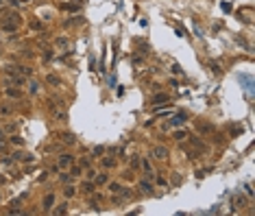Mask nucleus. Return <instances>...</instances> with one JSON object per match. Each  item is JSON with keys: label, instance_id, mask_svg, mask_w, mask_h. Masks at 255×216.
I'll return each mask as SVG.
<instances>
[{"label": "nucleus", "instance_id": "0eeeda50", "mask_svg": "<svg viewBox=\"0 0 255 216\" xmlns=\"http://www.w3.org/2000/svg\"><path fill=\"white\" fill-rule=\"evenodd\" d=\"M46 81H48L53 87H59V85H61V79H59L57 74H48V76H46Z\"/></svg>", "mask_w": 255, "mask_h": 216}, {"label": "nucleus", "instance_id": "423d86ee", "mask_svg": "<svg viewBox=\"0 0 255 216\" xmlns=\"http://www.w3.org/2000/svg\"><path fill=\"white\" fill-rule=\"evenodd\" d=\"M185 120H188V118H185L183 114H177V116H174L172 120H170V125H172V127H181V125H183Z\"/></svg>", "mask_w": 255, "mask_h": 216}, {"label": "nucleus", "instance_id": "5701e85b", "mask_svg": "<svg viewBox=\"0 0 255 216\" xmlns=\"http://www.w3.org/2000/svg\"><path fill=\"white\" fill-rule=\"evenodd\" d=\"M244 190H247V194H249V196H253V188L249 186V183H247V186H244Z\"/></svg>", "mask_w": 255, "mask_h": 216}, {"label": "nucleus", "instance_id": "20e7f679", "mask_svg": "<svg viewBox=\"0 0 255 216\" xmlns=\"http://www.w3.org/2000/svg\"><path fill=\"white\" fill-rule=\"evenodd\" d=\"M72 166V155H61L59 157V168H70Z\"/></svg>", "mask_w": 255, "mask_h": 216}, {"label": "nucleus", "instance_id": "f8f14e48", "mask_svg": "<svg viewBox=\"0 0 255 216\" xmlns=\"http://www.w3.org/2000/svg\"><path fill=\"white\" fill-rule=\"evenodd\" d=\"M61 140H63V142H68V144H74V135H72V133H63Z\"/></svg>", "mask_w": 255, "mask_h": 216}, {"label": "nucleus", "instance_id": "1a4fd4ad", "mask_svg": "<svg viewBox=\"0 0 255 216\" xmlns=\"http://www.w3.org/2000/svg\"><path fill=\"white\" fill-rule=\"evenodd\" d=\"M53 205H55V194H48V196L44 199V208L48 210V208H53Z\"/></svg>", "mask_w": 255, "mask_h": 216}, {"label": "nucleus", "instance_id": "6e6552de", "mask_svg": "<svg viewBox=\"0 0 255 216\" xmlns=\"http://www.w3.org/2000/svg\"><path fill=\"white\" fill-rule=\"evenodd\" d=\"M59 46V48H70V39L68 37H57V42H55Z\"/></svg>", "mask_w": 255, "mask_h": 216}, {"label": "nucleus", "instance_id": "39448f33", "mask_svg": "<svg viewBox=\"0 0 255 216\" xmlns=\"http://www.w3.org/2000/svg\"><path fill=\"white\" fill-rule=\"evenodd\" d=\"M153 155H155L157 159H164L166 155H168V151H166L164 146H155V149H153Z\"/></svg>", "mask_w": 255, "mask_h": 216}, {"label": "nucleus", "instance_id": "f257e3e1", "mask_svg": "<svg viewBox=\"0 0 255 216\" xmlns=\"http://www.w3.org/2000/svg\"><path fill=\"white\" fill-rule=\"evenodd\" d=\"M7 76H9V81H13L15 85H24V76L18 74L15 68H13V70H11V68H7Z\"/></svg>", "mask_w": 255, "mask_h": 216}, {"label": "nucleus", "instance_id": "6ab92c4d", "mask_svg": "<svg viewBox=\"0 0 255 216\" xmlns=\"http://www.w3.org/2000/svg\"><path fill=\"white\" fill-rule=\"evenodd\" d=\"M83 192H85V194H90V192H92V183H83Z\"/></svg>", "mask_w": 255, "mask_h": 216}, {"label": "nucleus", "instance_id": "9b49d317", "mask_svg": "<svg viewBox=\"0 0 255 216\" xmlns=\"http://www.w3.org/2000/svg\"><path fill=\"white\" fill-rule=\"evenodd\" d=\"M103 166L113 168V166H116V159H113V157H105V159H103Z\"/></svg>", "mask_w": 255, "mask_h": 216}, {"label": "nucleus", "instance_id": "f03ea898", "mask_svg": "<svg viewBox=\"0 0 255 216\" xmlns=\"http://www.w3.org/2000/svg\"><path fill=\"white\" fill-rule=\"evenodd\" d=\"M168 100H170V96H168V94H161V92H159V94L153 96V107H161V105H166Z\"/></svg>", "mask_w": 255, "mask_h": 216}, {"label": "nucleus", "instance_id": "dca6fc26", "mask_svg": "<svg viewBox=\"0 0 255 216\" xmlns=\"http://www.w3.org/2000/svg\"><path fill=\"white\" fill-rule=\"evenodd\" d=\"M66 212H68V205H66V203H61L57 210H55V214H66Z\"/></svg>", "mask_w": 255, "mask_h": 216}, {"label": "nucleus", "instance_id": "4be33fe9", "mask_svg": "<svg viewBox=\"0 0 255 216\" xmlns=\"http://www.w3.org/2000/svg\"><path fill=\"white\" fill-rule=\"evenodd\" d=\"M31 29H35V31H39V29H41V24H39V22H31Z\"/></svg>", "mask_w": 255, "mask_h": 216}, {"label": "nucleus", "instance_id": "2eb2a0df", "mask_svg": "<svg viewBox=\"0 0 255 216\" xmlns=\"http://www.w3.org/2000/svg\"><path fill=\"white\" fill-rule=\"evenodd\" d=\"M63 194H66V196H68V199H70V196H74V194H76V190H74V188H72V186H68V188H66V190H63Z\"/></svg>", "mask_w": 255, "mask_h": 216}, {"label": "nucleus", "instance_id": "7ed1b4c3", "mask_svg": "<svg viewBox=\"0 0 255 216\" xmlns=\"http://www.w3.org/2000/svg\"><path fill=\"white\" fill-rule=\"evenodd\" d=\"M238 79H240V81H242V83H244V90H247L249 94H251V92H253V79H251V76H249V74H240Z\"/></svg>", "mask_w": 255, "mask_h": 216}, {"label": "nucleus", "instance_id": "f3484780", "mask_svg": "<svg viewBox=\"0 0 255 216\" xmlns=\"http://www.w3.org/2000/svg\"><path fill=\"white\" fill-rule=\"evenodd\" d=\"M109 190H111V192H116V194H118V192L122 190V186H120V183H111V186H109Z\"/></svg>", "mask_w": 255, "mask_h": 216}, {"label": "nucleus", "instance_id": "412c9836", "mask_svg": "<svg viewBox=\"0 0 255 216\" xmlns=\"http://www.w3.org/2000/svg\"><path fill=\"white\" fill-rule=\"evenodd\" d=\"M103 153H105V149H103V146H96V149H94V155H98V157H100Z\"/></svg>", "mask_w": 255, "mask_h": 216}, {"label": "nucleus", "instance_id": "b1692460", "mask_svg": "<svg viewBox=\"0 0 255 216\" xmlns=\"http://www.w3.org/2000/svg\"><path fill=\"white\" fill-rule=\"evenodd\" d=\"M0 9H2V0H0Z\"/></svg>", "mask_w": 255, "mask_h": 216}, {"label": "nucleus", "instance_id": "a211bd4d", "mask_svg": "<svg viewBox=\"0 0 255 216\" xmlns=\"http://www.w3.org/2000/svg\"><path fill=\"white\" fill-rule=\"evenodd\" d=\"M174 140H177V142L185 140V133H183V131H177V133H174Z\"/></svg>", "mask_w": 255, "mask_h": 216}, {"label": "nucleus", "instance_id": "aec40b11", "mask_svg": "<svg viewBox=\"0 0 255 216\" xmlns=\"http://www.w3.org/2000/svg\"><path fill=\"white\" fill-rule=\"evenodd\" d=\"M61 181L63 183H70L72 181V175H61Z\"/></svg>", "mask_w": 255, "mask_h": 216}, {"label": "nucleus", "instance_id": "4468645a", "mask_svg": "<svg viewBox=\"0 0 255 216\" xmlns=\"http://www.w3.org/2000/svg\"><path fill=\"white\" fill-rule=\"evenodd\" d=\"M107 181H109L107 175H98V177H96V183H98V186H103V183H107Z\"/></svg>", "mask_w": 255, "mask_h": 216}, {"label": "nucleus", "instance_id": "9d476101", "mask_svg": "<svg viewBox=\"0 0 255 216\" xmlns=\"http://www.w3.org/2000/svg\"><path fill=\"white\" fill-rule=\"evenodd\" d=\"M7 96H11V98H20L22 92H20V90H13V87H9V90H7Z\"/></svg>", "mask_w": 255, "mask_h": 216}, {"label": "nucleus", "instance_id": "ddd939ff", "mask_svg": "<svg viewBox=\"0 0 255 216\" xmlns=\"http://www.w3.org/2000/svg\"><path fill=\"white\" fill-rule=\"evenodd\" d=\"M140 188H142V192H151L153 190V186L148 181H140Z\"/></svg>", "mask_w": 255, "mask_h": 216}]
</instances>
